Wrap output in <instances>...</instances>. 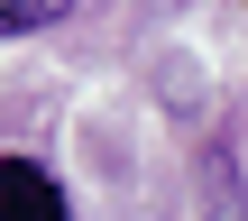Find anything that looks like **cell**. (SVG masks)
Returning a JSON list of instances; mask_svg holds the SVG:
<instances>
[{
    "instance_id": "cell-2",
    "label": "cell",
    "mask_w": 248,
    "mask_h": 221,
    "mask_svg": "<svg viewBox=\"0 0 248 221\" xmlns=\"http://www.w3.org/2000/svg\"><path fill=\"white\" fill-rule=\"evenodd\" d=\"M83 0H0V37H28V28H55V18H74Z\"/></svg>"
},
{
    "instance_id": "cell-1",
    "label": "cell",
    "mask_w": 248,
    "mask_h": 221,
    "mask_svg": "<svg viewBox=\"0 0 248 221\" xmlns=\"http://www.w3.org/2000/svg\"><path fill=\"white\" fill-rule=\"evenodd\" d=\"M0 221H64V185L37 157H0Z\"/></svg>"
}]
</instances>
